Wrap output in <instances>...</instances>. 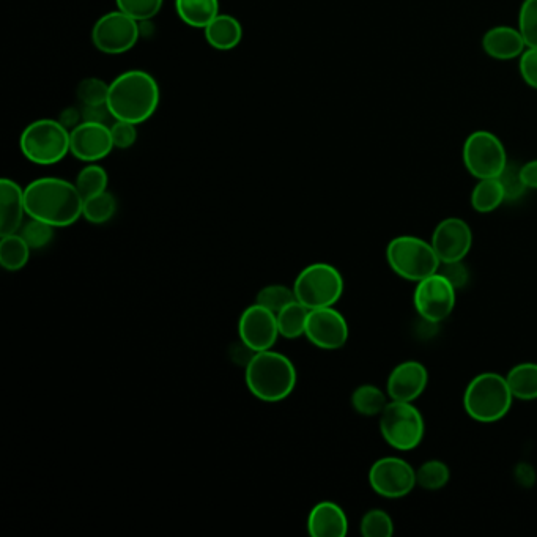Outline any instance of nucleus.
<instances>
[{"instance_id": "obj_14", "label": "nucleus", "mask_w": 537, "mask_h": 537, "mask_svg": "<svg viewBox=\"0 0 537 537\" xmlns=\"http://www.w3.org/2000/svg\"><path fill=\"white\" fill-rule=\"evenodd\" d=\"M240 341L252 352H265L275 347L279 338L278 320L275 312L254 303L241 312L238 320Z\"/></svg>"}, {"instance_id": "obj_26", "label": "nucleus", "mask_w": 537, "mask_h": 537, "mask_svg": "<svg viewBox=\"0 0 537 537\" xmlns=\"http://www.w3.org/2000/svg\"><path fill=\"white\" fill-rule=\"evenodd\" d=\"M388 394L375 385H361L353 391L352 407L358 415L372 418L380 416L389 404Z\"/></svg>"}, {"instance_id": "obj_27", "label": "nucleus", "mask_w": 537, "mask_h": 537, "mask_svg": "<svg viewBox=\"0 0 537 537\" xmlns=\"http://www.w3.org/2000/svg\"><path fill=\"white\" fill-rule=\"evenodd\" d=\"M30 251L32 249L21 235H4L0 238V265L13 273L23 270L29 262Z\"/></svg>"}, {"instance_id": "obj_3", "label": "nucleus", "mask_w": 537, "mask_h": 537, "mask_svg": "<svg viewBox=\"0 0 537 537\" xmlns=\"http://www.w3.org/2000/svg\"><path fill=\"white\" fill-rule=\"evenodd\" d=\"M297 367L289 356L275 350L257 352L245 367L249 393L267 404L286 400L297 386Z\"/></svg>"}, {"instance_id": "obj_6", "label": "nucleus", "mask_w": 537, "mask_h": 537, "mask_svg": "<svg viewBox=\"0 0 537 537\" xmlns=\"http://www.w3.org/2000/svg\"><path fill=\"white\" fill-rule=\"evenodd\" d=\"M386 260L399 278L416 284L435 275L441 265L430 241L413 235H400L389 241Z\"/></svg>"}, {"instance_id": "obj_13", "label": "nucleus", "mask_w": 537, "mask_h": 537, "mask_svg": "<svg viewBox=\"0 0 537 537\" xmlns=\"http://www.w3.org/2000/svg\"><path fill=\"white\" fill-rule=\"evenodd\" d=\"M349 323L344 315L333 308L309 311L304 338L320 350H339L349 341Z\"/></svg>"}, {"instance_id": "obj_4", "label": "nucleus", "mask_w": 537, "mask_h": 537, "mask_svg": "<svg viewBox=\"0 0 537 537\" xmlns=\"http://www.w3.org/2000/svg\"><path fill=\"white\" fill-rule=\"evenodd\" d=\"M512 396L508 380L497 372H482L468 383L463 393V408L478 423H497L511 412Z\"/></svg>"}, {"instance_id": "obj_39", "label": "nucleus", "mask_w": 537, "mask_h": 537, "mask_svg": "<svg viewBox=\"0 0 537 537\" xmlns=\"http://www.w3.org/2000/svg\"><path fill=\"white\" fill-rule=\"evenodd\" d=\"M438 273L445 276L452 286L456 287V290L467 286L468 279H470V273H468L467 267L463 265L462 260L460 262L441 263Z\"/></svg>"}, {"instance_id": "obj_15", "label": "nucleus", "mask_w": 537, "mask_h": 537, "mask_svg": "<svg viewBox=\"0 0 537 537\" xmlns=\"http://www.w3.org/2000/svg\"><path fill=\"white\" fill-rule=\"evenodd\" d=\"M111 125L81 122L71 130L70 153L82 163H98L114 150Z\"/></svg>"}, {"instance_id": "obj_36", "label": "nucleus", "mask_w": 537, "mask_h": 537, "mask_svg": "<svg viewBox=\"0 0 537 537\" xmlns=\"http://www.w3.org/2000/svg\"><path fill=\"white\" fill-rule=\"evenodd\" d=\"M519 30L526 48L537 49V0H523L519 13Z\"/></svg>"}, {"instance_id": "obj_19", "label": "nucleus", "mask_w": 537, "mask_h": 537, "mask_svg": "<svg viewBox=\"0 0 537 537\" xmlns=\"http://www.w3.org/2000/svg\"><path fill=\"white\" fill-rule=\"evenodd\" d=\"M308 533L312 537L347 536L349 533L347 514L333 501H320L309 512Z\"/></svg>"}, {"instance_id": "obj_25", "label": "nucleus", "mask_w": 537, "mask_h": 537, "mask_svg": "<svg viewBox=\"0 0 537 537\" xmlns=\"http://www.w3.org/2000/svg\"><path fill=\"white\" fill-rule=\"evenodd\" d=\"M309 309L300 301H293L287 304L286 308L276 314L278 320L279 336L284 339H300L306 331V322H308Z\"/></svg>"}, {"instance_id": "obj_18", "label": "nucleus", "mask_w": 537, "mask_h": 537, "mask_svg": "<svg viewBox=\"0 0 537 537\" xmlns=\"http://www.w3.org/2000/svg\"><path fill=\"white\" fill-rule=\"evenodd\" d=\"M26 202H24V189L12 180H0V235L18 234L24 224Z\"/></svg>"}, {"instance_id": "obj_30", "label": "nucleus", "mask_w": 537, "mask_h": 537, "mask_svg": "<svg viewBox=\"0 0 537 537\" xmlns=\"http://www.w3.org/2000/svg\"><path fill=\"white\" fill-rule=\"evenodd\" d=\"M451 479V470L441 460H427L416 470V484L429 492L445 489Z\"/></svg>"}, {"instance_id": "obj_1", "label": "nucleus", "mask_w": 537, "mask_h": 537, "mask_svg": "<svg viewBox=\"0 0 537 537\" xmlns=\"http://www.w3.org/2000/svg\"><path fill=\"white\" fill-rule=\"evenodd\" d=\"M24 202L29 218L56 229L78 223L84 208V199L76 183L59 177H41L30 182L24 188Z\"/></svg>"}, {"instance_id": "obj_10", "label": "nucleus", "mask_w": 537, "mask_h": 537, "mask_svg": "<svg viewBox=\"0 0 537 537\" xmlns=\"http://www.w3.org/2000/svg\"><path fill=\"white\" fill-rule=\"evenodd\" d=\"M139 35L138 21L119 8L98 18L92 29L93 46L106 56H122L131 51L138 45Z\"/></svg>"}, {"instance_id": "obj_40", "label": "nucleus", "mask_w": 537, "mask_h": 537, "mask_svg": "<svg viewBox=\"0 0 537 537\" xmlns=\"http://www.w3.org/2000/svg\"><path fill=\"white\" fill-rule=\"evenodd\" d=\"M519 59L520 76L531 89L537 90V49L526 48Z\"/></svg>"}, {"instance_id": "obj_42", "label": "nucleus", "mask_w": 537, "mask_h": 537, "mask_svg": "<svg viewBox=\"0 0 537 537\" xmlns=\"http://www.w3.org/2000/svg\"><path fill=\"white\" fill-rule=\"evenodd\" d=\"M520 177L526 189H537V160L523 164L520 167Z\"/></svg>"}, {"instance_id": "obj_17", "label": "nucleus", "mask_w": 537, "mask_h": 537, "mask_svg": "<svg viewBox=\"0 0 537 537\" xmlns=\"http://www.w3.org/2000/svg\"><path fill=\"white\" fill-rule=\"evenodd\" d=\"M429 383V372L419 361L410 360L397 364L389 374L386 394L397 402H415L423 396Z\"/></svg>"}, {"instance_id": "obj_24", "label": "nucleus", "mask_w": 537, "mask_h": 537, "mask_svg": "<svg viewBox=\"0 0 537 537\" xmlns=\"http://www.w3.org/2000/svg\"><path fill=\"white\" fill-rule=\"evenodd\" d=\"M503 202H506V194L498 178L479 180L471 193V207L482 215L495 212L503 205Z\"/></svg>"}, {"instance_id": "obj_31", "label": "nucleus", "mask_w": 537, "mask_h": 537, "mask_svg": "<svg viewBox=\"0 0 537 537\" xmlns=\"http://www.w3.org/2000/svg\"><path fill=\"white\" fill-rule=\"evenodd\" d=\"M360 531L364 537H391L394 534V522L391 515L383 509H371L363 515Z\"/></svg>"}, {"instance_id": "obj_16", "label": "nucleus", "mask_w": 537, "mask_h": 537, "mask_svg": "<svg viewBox=\"0 0 537 537\" xmlns=\"http://www.w3.org/2000/svg\"><path fill=\"white\" fill-rule=\"evenodd\" d=\"M430 245L437 252L441 263L460 262L473 248V230L463 219H443L435 227Z\"/></svg>"}, {"instance_id": "obj_9", "label": "nucleus", "mask_w": 537, "mask_h": 537, "mask_svg": "<svg viewBox=\"0 0 537 537\" xmlns=\"http://www.w3.org/2000/svg\"><path fill=\"white\" fill-rule=\"evenodd\" d=\"M463 164L478 180L498 178L508 167V155L503 142L490 131L471 133L463 144Z\"/></svg>"}, {"instance_id": "obj_41", "label": "nucleus", "mask_w": 537, "mask_h": 537, "mask_svg": "<svg viewBox=\"0 0 537 537\" xmlns=\"http://www.w3.org/2000/svg\"><path fill=\"white\" fill-rule=\"evenodd\" d=\"M82 122H97L108 125V120L112 119L111 111H109L108 104H101V106H82Z\"/></svg>"}, {"instance_id": "obj_21", "label": "nucleus", "mask_w": 537, "mask_h": 537, "mask_svg": "<svg viewBox=\"0 0 537 537\" xmlns=\"http://www.w3.org/2000/svg\"><path fill=\"white\" fill-rule=\"evenodd\" d=\"M205 40L216 51H232L243 40V26L235 16L219 13L204 29Z\"/></svg>"}, {"instance_id": "obj_20", "label": "nucleus", "mask_w": 537, "mask_h": 537, "mask_svg": "<svg viewBox=\"0 0 537 537\" xmlns=\"http://www.w3.org/2000/svg\"><path fill=\"white\" fill-rule=\"evenodd\" d=\"M482 49L492 59L511 60L522 56L526 43L519 29L497 26L487 30L482 38Z\"/></svg>"}, {"instance_id": "obj_23", "label": "nucleus", "mask_w": 537, "mask_h": 537, "mask_svg": "<svg viewBox=\"0 0 537 537\" xmlns=\"http://www.w3.org/2000/svg\"><path fill=\"white\" fill-rule=\"evenodd\" d=\"M514 399L531 402L537 399V364L520 363L506 375Z\"/></svg>"}, {"instance_id": "obj_32", "label": "nucleus", "mask_w": 537, "mask_h": 537, "mask_svg": "<svg viewBox=\"0 0 537 537\" xmlns=\"http://www.w3.org/2000/svg\"><path fill=\"white\" fill-rule=\"evenodd\" d=\"M297 300L293 289H289L282 284H271V286L263 287L259 293H257L256 303L267 308L268 311L278 314L279 311L286 308L287 304L293 303Z\"/></svg>"}, {"instance_id": "obj_7", "label": "nucleus", "mask_w": 537, "mask_h": 537, "mask_svg": "<svg viewBox=\"0 0 537 537\" xmlns=\"http://www.w3.org/2000/svg\"><path fill=\"white\" fill-rule=\"evenodd\" d=\"M292 289L297 301L309 311L333 308L344 295V278L330 263H312L298 273Z\"/></svg>"}, {"instance_id": "obj_33", "label": "nucleus", "mask_w": 537, "mask_h": 537, "mask_svg": "<svg viewBox=\"0 0 537 537\" xmlns=\"http://www.w3.org/2000/svg\"><path fill=\"white\" fill-rule=\"evenodd\" d=\"M108 82L98 78H86L79 82L76 89V97L81 101L82 106H101L108 104L109 97Z\"/></svg>"}, {"instance_id": "obj_11", "label": "nucleus", "mask_w": 537, "mask_h": 537, "mask_svg": "<svg viewBox=\"0 0 537 537\" xmlns=\"http://www.w3.org/2000/svg\"><path fill=\"white\" fill-rule=\"evenodd\" d=\"M456 297V287L437 271L435 275L418 282L413 303L424 322L437 325L452 314L456 308Z\"/></svg>"}, {"instance_id": "obj_8", "label": "nucleus", "mask_w": 537, "mask_h": 537, "mask_svg": "<svg viewBox=\"0 0 537 537\" xmlns=\"http://www.w3.org/2000/svg\"><path fill=\"white\" fill-rule=\"evenodd\" d=\"M380 434L391 448L413 451L423 443L426 423L413 402L389 400L380 415Z\"/></svg>"}, {"instance_id": "obj_12", "label": "nucleus", "mask_w": 537, "mask_h": 537, "mask_svg": "<svg viewBox=\"0 0 537 537\" xmlns=\"http://www.w3.org/2000/svg\"><path fill=\"white\" fill-rule=\"evenodd\" d=\"M369 484L377 495L399 500L412 493L416 484V470L400 457H382L369 470Z\"/></svg>"}, {"instance_id": "obj_2", "label": "nucleus", "mask_w": 537, "mask_h": 537, "mask_svg": "<svg viewBox=\"0 0 537 537\" xmlns=\"http://www.w3.org/2000/svg\"><path fill=\"white\" fill-rule=\"evenodd\" d=\"M158 82L144 70L125 71L109 86L108 108L115 120L141 125L160 106Z\"/></svg>"}, {"instance_id": "obj_22", "label": "nucleus", "mask_w": 537, "mask_h": 537, "mask_svg": "<svg viewBox=\"0 0 537 537\" xmlns=\"http://www.w3.org/2000/svg\"><path fill=\"white\" fill-rule=\"evenodd\" d=\"M175 10L186 26L204 30L219 15V0H175Z\"/></svg>"}, {"instance_id": "obj_5", "label": "nucleus", "mask_w": 537, "mask_h": 537, "mask_svg": "<svg viewBox=\"0 0 537 537\" xmlns=\"http://www.w3.org/2000/svg\"><path fill=\"white\" fill-rule=\"evenodd\" d=\"M71 130L60 120L40 119L24 128L19 149L37 166H54L70 153Z\"/></svg>"}, {"instance_id": "obj_35", "label": "nucleus", "mask_w": 537, "mask_h": 537, "mask_svg": "<svg viewBox=\"0 0 537 537\" xmlns=\"http://www.w3.org/2000/svg\"><path fill=\"white\" fill-rule=\"evenodd\" d=\"M54 229L56 227L38 221V219L29 218L26 224H23L18 234L26 240L30 249H43L51 243L54 238Z\"/></svg>"}, {"instance_id": "obj_34", "label": "nucleus", "mask_w": 537, "mask_h": 537, "mask_svg": "<svg viewBox=\"0 0 537 537\" xmlns=\"http://www.w3.org/2000/svg\"><path fill=\"white\" fill-rule=\"evenodd\" d=\"M120 12L126 13L138 23L155 18L163 8L164 0H115Z\"/></svg>"}, {"instance_id": "obj_28", "label": "nucleus", "mask_w": 537, "mask_h": 537, "mask_svg": "<svg viewBox=\"0 0 537 537\" xmlns=\"http://www.w3.org/2000/svg\"><path fill=\"white\" fill-rule=\"evenodd\" d=\"M75 183L82 199L86 200L108 191L109 175L100 164L89 163L86 167H82Z\"/></svg>"}, {"instance_id": "obj_29", "label": "nucleus", "mask_w": 537, "mask_h": 537, "mask_svg": "<svg viewBox=\"0 0 537 537\" xmlns=\"http://www.w3.org/2000/svg\"><path fill=\"white\" fill-rule=\"evenodd\" d=\"M117 212V200L109 191L97 194L84 200V208H82V218L89 221L90 224L101 226L114 218Z\"/></svg>"}, {"instance_id": "obj_38", "label": "nucleus", "mask_w": 537, "mask_h": 537, "mask_svg": "<svg viewBox=\"0 0 537 537\" xmlns=\"http://www.w3.org/2000/svg\"><path fill=\"white\" fill-rule=\"evenodd\" d=\"M111 133L117 149H130L138 141V125L134 123L114 120V123H111Z\"/></svg>"}, {"instance_id": "obj_37", "label": "nucleus", "mask_w": 537, "mask_h": 537, "mask_svg": "<svg viewBox=\"0 0 537 537\" xmlns=\"http://www.w3.org/2000/svg\"><path fill=\"white\" fill-rule=\"evenodd\" d=\"M501 185H503L504 194H506V202H514L519 200L525 194L526 186L523 185L522 177H520V169L508 164L504 169L503 174L498 177Z\"/></svg>"}]
</instances>
